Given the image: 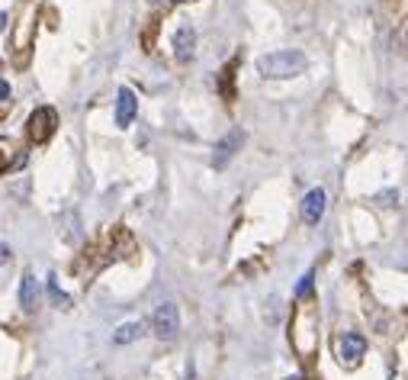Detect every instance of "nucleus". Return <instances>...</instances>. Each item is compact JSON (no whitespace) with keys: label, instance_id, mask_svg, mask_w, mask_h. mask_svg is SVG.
I'll use <instances>...</instances> for the list:
<instances>
[{"label":"nucleus","instance_id":"1","mask_svg":"<svg viewBox=\"0 0 408 380\" xmlns=\"http://www.w3.org/2000/svg\"><path fill=\"white\" fill-rule=\"evenodd\" d=\"M305 55L299 49H283V52H270V55L257 58V71L264 78H296L305 71Z\"/></svg>","mask_w":408,"mask_h":380},{"label":"nucleus","instance_id":"2","mask_svg":"<svg viewBox=\"0 0 408 380\" xmlns=\"http://www.w3.org/2000/svg\"><path fill=\"white\" fill-rule=\"evenodd\" d=\"M152 332L154 338L161 342H174L180 332V313H177V303H161L152 316Z\"/></svg>","mask_w":408,"mask_h":380},{"label":"nucleus","instance_id":"3","mask_svg":"<svg viewBox=\"0 0 408 380\" xmlns=\"http://www.w3.org/2000/svg\"><path fill=\"white\" fill-rule=\"evenodd\" d=\"M58 129V113L52 110V106H39V110L29 116V142H35V145H42V142H49L52 135H55Z\"/></svg>","mask_w":408,"mask_h":380},{"label":"nucleus","instance_id":"4","mask_svg":"<svg viewBox=\"0 0 408 380\" xmlns=\"http://www.w3.org/2000/svg\"><path fill=\"white\" fill-rule=\"evenodd\" d=\"M334 352H338V361L344 367H357L360 358L367 354V338L360 335V332H344L334 342Z\"/></svg>","mask_w":408,"mask_h":380},{"label":"nucleus","instance_id":"5","mask_svg":"<svg viewBox=\"0 0 408 380\" xmlns=\"http://www.w3.org/2000/svg\"><path fill=\"white\" fill-rule=\"evenodd\" d=\"M325 210H328L325 190H322V187H312L309 194H305V200H302V219H305L309 225H319L322 216H325Z\"/></svg>","mask_w":408,"mask_h":380},{"label":"nucleus","instance_id":"6","mask_svg":"<svg viewBox=\"0 0 408 380\" xmlns=\"http://www.w3.org/2000/svg\"><path fill=\"white\" fill-rule=\"evenodd\" d=\"M135 113H139V97H135L129 87H119V94H116V126L129 129L132 120H135Z\"/></svg>","mask_w":408,"mask_h":380},{"label":"nucleus","instance_id":"7","mask_svg":"<svg viewBox=\"0 0 408 380\" xmlns=\"http://www.w3.org/2000/svg\"><path fill=\"white\" fill-rule=\"evenodd\" d=\"M196 52V33L193 26H180L177 35H174V55H177V62H190Z\"/></svg>","mask_w":408,"mask_h":380},{"label":"nucleus","instance_id":"8","mask_svg":"<svg viewBox=\"0 0 408 380\" xmlns=\"http://www.w3.org/2000/svg\"><path fill=\"white\" fill-rule=\"evenodd\" d=\"M242 142H244V135L238 133V129H235V133H229V135H225V139H222L219 145H215V158H212V164H215V168H219V171L225 168V164L232 162V155H235V152H238V145H242Z\"/></svg>","mask_w":408,"mask_h":380},{"label":"nucleus","instance_id":"9","mask_svg":"<svg viewBox=\"0 0 408 380\" xmlns=\"http://www.w3.org/2000/svg\"><path fill=\"white\" fill-rule=\"evenodd\" d=\"M20 303H23V310H26V313L35 310V303H39V281H35V274H23Z\"/></svg>","mask_w":408,"mask_h":380},{"label":"nucleus","instance_id":"10","mask_svg":"<svg viewBox=\"0 0 408 380\" xmlns=\"http://www.w3.org/2000/svg\"><path fill=\"white\" fill-rule=\"evenodd\" d=\"M142 335H145V325L142 323H125L113 332V342H116V345H129V342H135V338H142Z\"/></svg>","mask_w":408,"mask_h":380},{"label":"nucleus","instance_id":"11","mask_svg":"<svg viewBox=\"0 0 408 380\" xmlns=\"http://www.w3.org/2000/svg\"><path fill=\"white\" fill-rule=\"evenodd\" d=\"M13 155H16V145H13L10 139H4V135H0V174H4V171L10 168Z\"/></svg>","mask_w":408,"mask_h":380},{"label":"nucleus","instance_id":"12","mask_svg":"<svg viewBox=\"0 0 408 380\" xmlns=\"http://www.w3.org/2000/svg\"><path fill=\"white\" fill-rule=\"evenodd\" d=\"M49 290H52V300H55V306H62V310H68V294H62L55 281H49Z\"/></svg>","mask_w":408,"mask_h":380},{"label":"nucleus","instance_id":"13","mask_svg":"<svg viewBox=\"0 0 408 380\" xmlns=\"http://www.w3.org/2000/svg\"><path fill=\"white\" fill-rule=\"evenodd\" d=\"M309 290H312V271H309V274H302V281H299V287H296V296L302 300Z\"/></svg>","mask_w":408,"mask_h":380},{"label":"nucleus","instance_id":"14","mask_svg":"<svg viewBox=\"0 0 408 380\" xmlns=\"http://www.w3.org/2000/svg\"><path fill=\"white\" fill-rule=\"evenodd\" d=\"M7 261H10V248L0 242V264H7Z\"/></svg>","mask_w":408,"mask_h":380},{"label":"nucleus","instance_id":"15","mask_svg":"<svg viewBox=\"0 0 408 380\" xmlns=\"http://www.w3.org/2000/svg\"><path fill=\"white\" fill-rule=\"evenodd\" d=\"M7 97H10V84L0 78V100H7Z\"/></svg>","mask_w":408,"mask_h":380},{"label":"nucleus","instance_id":"16","mask_svg":"<svg viewBox=\"0 0 408 380\" xmlns=\"http://www.w3.org/2000/svg\"><path fill=\"white\" fill-rule=\"evenodd\" d=\"M0 29H7V16L0 13Z\"/></svg>","mask_w":408,"mask_h":380},{"label":"nucleus","instance_id":"17","mask_svg":"<svg viewBox=\"0 0 408 380\" xmlns=\"http://www.w3.org/2000/svg\"><path fill=\"white\" fill-rule=\"evenodd\" d=\"M174 4H183V0H174Z\"/></svg>","mask_w":408,"mask_h":380}]
</instances>
